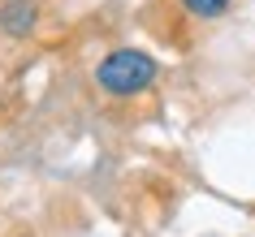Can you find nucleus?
Listing matches in <instances>:
<instances>
[{"mask_svg": "<svg viewBox=\"0 0 255 237\" xmlns=\"http://www.w3.org/2000/svg\"><path fill=\"white\" fill-rule=\"evenodd\" d=\"M160 65L151 61L147 52H138V48H117V52H108L100 65H95V82H100V91L108 95H143L156 82Z\"/></svg>", "mask_w": 255, "mask_h": 237, "instance_id": "nucleus-1", "label": "nucleus"}, {"mask_svg": "<svg viewBox=\"0 0 255 237\" xmlns=\"http://www.w3.org/2000/svg\"><path fill=\"white\" fill-rule=\"evenodd\" d=\"M39 22V9L30 4V0H9V4H0V30L4 35H13V39H26L30 30Z\"/></svg>", "mask_w": 255, "mask_h": 237, "instance_id": "nucleus-2", "label": "nucleus"}, {"mask_svg": "<svg viewBox=\"0 0 255 237\" xmlns=\"http://www.w3.org/2000/svg\"><path fill=\"white\" fill-rule=\"evenodd\" d=\"M186 4V13H195V17H221L229 9V0H182Z\"/></svg>", "mask_w": 255, "mask_h": 237, "instance_id": "nucleus-3", "label": "nucleus"}]
</instances>
